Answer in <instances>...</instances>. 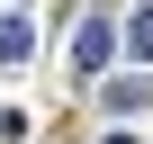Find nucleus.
Listing matches in <instances>:
<instances>
[{"label":"nucleus","mask_w":153,"mask_h":144,"mask_svg":"<svg viewBox=\"0 0 153 144\" xmlns=\"http://www.w3.org/2000/svg\"><path fill=\"white\" fill-rule=\"evenodd\" d=\"M18 54H27V27L9 18V27H0V63H18Z\"/></svg>","instance_id":"nucleus-1"},{"label":"nucleus","mask_w":153,"mask_h":144,"mask_svg":"<svg viewBox=\"0 0 153 144\" xmlns=\"http://www.w3.org/2000/svg\"><path fill=\"white\" fill-rule=\"evenodd\" d=\"M135 54H144V63H153V9H144V27H135Z\"/></svg>","instance_id":"nucleus-2"}]
</instances>
